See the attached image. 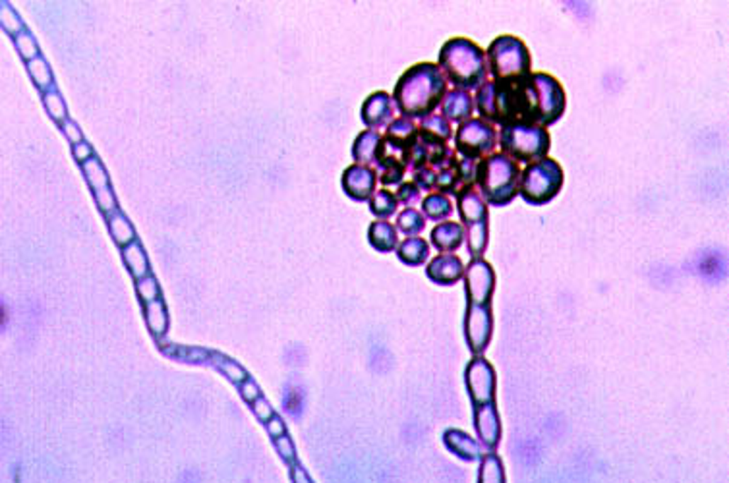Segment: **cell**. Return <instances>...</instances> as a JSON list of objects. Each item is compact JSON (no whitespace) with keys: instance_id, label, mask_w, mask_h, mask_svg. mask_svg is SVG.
Listing matches in <instances>:
<instances>
[{"instance_id":"6da1fadb","label":"cell","mask_w":729,"mask_h":483,"mask_svg":"<svg viewBox=\"0 0 729 483\" xmlns=\"http://www.w3.org/2000/svg\"><path fill=\"white\" fill-rule=\"evenodd\" d=\"M567 107L565 89L557 79L536 72L507 79H491L476 89L478 118L494 126H542L560 120Z\"/></svg>"},{"instance_id":"7a4b0ae2","label":"cell","mask_w":729,"mask_h":483,"mask_svg":"<svg viewBox=\"0 0 729 483\" xmlns=\"http://www.w3.org/2000/svg\"><path fill=\"white\" fill-rule=\"evenodd\" d=\"M447 79L435 64H418L399 79L395 87L396 107L406 118H425L443 103Z\"/></svg>"},{"instance_id":"3957f363","label":"cell","mask_w":729,"mask_h":483,"mask_svg":"<svg viewBox=\"0 0 729 483\" xmlns=\"http://www.w3.org/2000/svg\"><path fill=\"white\" fill-rule=\"evenodd\" d=\"M439 70L455 89H478L488 81V58L486 50L470 39L457 37L443 45L439 52Z\"/></svg>"},{"instance_id":"277c9868","label":"cell","mask_w":729,"mask_h":483,"mask_svg":"<svg viewBox=\"0 0 729 483\" xmlns=\"http://www.w3.org/2000/svg\"><path fill=\"white\" fill-rule=\"evenodd\" d=\"M521 166L503 153L482 159L476 166V190L488 205H509L518 195Z\"/></svg>"},{"instance_id":"5b68a950","label":"cell","mask_w":729,"mask_h":483,"mask_svg":"<svg viewBox=\"0 0 729 483\" xmlns=\"http://www.w3.org/2000/svg\"><path fill=\"white\" fill-rule=\"evenodd\" d=\"M497 145L503 155L517 164H532L547 157L552 137L542 126H505L497 134Z\"/></svg>"},{"instance_id":"8992f818","label":"cell","mask_w":729,"mask_h":483,"mask_svg":"<svg viewBox=\"0 0 729 483\" xmlns=\"http://www.w3.org/2000/svg\"><path fill=\"white\" fill-rule=\"evenodd\" d=\"M457 205L462 220V228L467 234L468 251L472 259H482L488 248L489 236V211L488 203L482 199L480 192L474 186H468L457 195Z\"/></svg>"},{"instance_id":"52a82bcc","label":"cell","mask_w":729,"mask_h":483,"mask_svg":"<svg viewBox=\"0 0 729 483\" xmlns=\"http://www.w3.org/2000/svg\"><path fill=\"white\" fill-rule=\"evenodd\" d=\"M563 169L555 159L545 157L542 161L526 164L521 172V188L518 193L530 205H545L552 201L563 188Z\"/></svg>"},{"instance_id":"ba28073f","label":"cell","mask_w":729,"mask_h":483,"mask_svg":"<svg viewBox=\"0 0 729 483\" xmlns=\"http://www.w3.org/2000/svg\"><path fill=\"white\" fill-rule=\"evenodd\" d=\"M488 72L491 79H507L526 76L532 70V58L528 47L515 35L496 37L486 50Z\"/></svg>"},{"instance_id":"9c48e42d","label":"cell","mask_w":729,"mask_h":483,"mask_svg":"<svg viewBox=\"0 0 729 483\" xmlns=\"http://www.w3.org/2000/svg\"><path fill=\"white\" fill-rule=\"evenodd\" d=\"M497 149V130L494 124L482 120V118H470L464 124H460L457 134H455V151L460 157H467L470 161L480 163L482 159L494 155Z\"/></svg>"},{"instance_id":"30bf717a","label":"cell","mask_w":729,"mask_h":483,"mask_svg":"<svg viewBox=\"0 0 729 483\" xmlns=\"http://www.w3.org/2000/svg\"><path fill=\"white\" fill-rule=\"evenodd\" d=\"M464 381H467V389L470 398H472V404L484 406L496 402V370L488 360H484L482 356H476L474 360L467 365Z\"/></svg>"},{"instance_id":"8fae6325","label":"cell","mask_w":729,"mask_h":483,"mask_svg":"<svg viewBox=\"0 0 729 483\" xmlns=\"http://www.w3.org/2000/svg\"><path fill=\"white\" fill-rule=\"evenodd\" d=\"M464 288L468 306H489L496 288L494 267L484 259H470V263L464 267Z\"/></svg>"},{"instance_id":"7c38bea8","label":"cell","mask_w":729,"mask_h":483,"mask_svg":"<svg viewBox=\"0 0 729 483\" xmlns=\"http://www.w3.org/2000/svg\"><path fill=\"white\" fill-rule=\"evenodd\" d=\"M494 331V317L489 306H468L464 315V336L468 348L474 356H482L488 348Z\"/></svg>"},{"instance_id":"4fadbf2b","label":"cell","mask_w":729,"mask_h":483,"mask_svg":"<svg viewBox=\"0 0 729 483\" xmlns=\"http://www.w3.org/2000/svg\"><path fill=\"white\" fill-rule=\"evenodd\" d=\"M474 426L482 445H486L488 450L494 453L501 441V419L497 414L496 402L474 406Z\"/></svg>"},{"instance_id":"5bb4252c","label":"cell","mask_w":729,"mask_h":483,"mask_svg":"<svg viewBox=\"0 0 729 483\" xmlns=\"http://www.w3.org/2000/svg\"><path fill=\"white\" fill-rule=\"evenodd\" d=\"M472 114H474V97L470 95V91H464V89L447 91L443 103H441V116L449 124L457 122L460 126V124L470 120Z\"/></svg>"},{"instance_id":"9a60e30c","label":"cell","mask_w":729,"mask_h":483,"mask_svg":"<svg viewBox=\"0 0 729 483\" xmlns=\"http://www.w3.org/2000/svg\"><path fill=\"white\" fill-rule=\"evenodd\" d=\"M425 275L435 285L451 286L464 277V265L460 261V257L455 256V254H441V256L433 257L432 263L425 269Z\"/></svg>"},{"instance_id":"2e32d148","label":"cell","mask_w":729,"mask_h":483,"mask_svg":"<svg viewBox=\"0 0 729 483\" xmlns=\"http://www.w3.org/2000/svg\"><path fill=\"white\" fill-rule=\"evenodd\" d=\"M343 188L356 201H366L374 193L375 172L364 164H355V166L345 171Z\"/></svg>"},{"instance_id":"e0dca14e","label":"cell","mask_w":729,"mask_h":483,"mask_svg":"<svg viewBox=\"0 0 729 483\" xmlns=\"http://www.w3.org/2000/svg\"><path fill=\"white\" fill-rule=\"evenodd\" d=\"M443 443L453 455H457L462 460L474 462L484 456L480 443L464 431H459V429H447L443 433Z\"/></svg>"},{"instance_id":"ac0fdd59","label":"cell","mask_w":729,"mask_h":483,"mask_svg":"<svg viewBox=\"0 0 729 483\" xmlns=\"http://www.w3.org/2000/svg\"><path fill=\"white\" fill-rule=\"evenodd\" d=\"M393 116V101L387 93H374L362 107V118L369 128L385 126Z\"/></svg>"},{"instance_id":"d6986e66","label":"cell","mask_w":729,"mask_h":483,"mask_svg":"<svg viewBox=\"0 0 729 483\" xmlns=\"http://www.w3.org/2000/svg\"><path fill=\"white\" fill-rule=\"evenodd\" d=\"M464 240H467L464 228H462V225H459V222H455V220H445V222H441V225H438V227L433 228L432 232L433 246H435L441 254H451L455 249H459Z\"/></svg>"},{"instance_id":"ffe728a7","label":"cell","mask_w":729,"mask_h":483,"mask_svg":"<svg viewBox=\"0 0 729 483\" xmlns=\"http://www.w3.org/2000/svg\"><path fill=\"white\" fill-rule=\"evenodd\" d=\"M396 256L406 265H422L430 256V246L424 238H406L396 248Z\"/></svg>"},{"instance_id":"44dd1931","label":"cell","mask_w":729,"mask_h":483,"mask_svg":"<svg viewBox=\"0 0 729 483\" xmlns=\"http://www.w3.org/2000/svg\"><path fill=\"white\" fill-rule=\"evenodd\" d=\"M369 244L379 251H391L396 248V228L385 220H375L369 227Z\"/></svg>"},{"instance_id":"7402d4cb","label":"cell","mask_w":729,"mask_h":483,"mask_svg":"<svg viewBox=\"0 0 729 483\" xmlns=\"http://www.w3.org/2000/svg\"><path fill=\"white\" fill-rule=\"evenodd\" d=\"M422 211L428 219L432 220H445L453 215V203L451 199L443 195V193H430L428 198L422 201Z\"/></svg>"},{"instance_id":"603a6c76","label":"cell","mask_w":729,"mask_h":483,"mask_svg":"<svg viewBox=\"0 0 729 483\" xmlns=\"http://www.w3.org/2000/svg\"><path fill=\"white\" fill-rule=\"evenodd\" d=\"M124 261H126L128 269H130V273H132V277H134L135 280L148 277L149 265L148 259H145V254H143V249L140 248V244H135V242L128 244L126 248H124Z\"/></svg>"},{"instance_id":"cb8c5ba5","label":"cell","mask_w":729,"mask_h":483,"mask_svg":"<svg viewBox=\"0 0 729 483\" xmlns=\"http://www.w3.org/2000/svg\"><path fill=\"white\" fill-rule=\"evenodd\" d=\"M478 483H505V470H503L501 458L496 453L482 456Z\"/></svg>"},{"instance_id":"d4e9b609","label":"cell","mask_w":729,"mask_h":483,"mask_svg":"<svg viewBox=\"0 0 729 483\" xmlns=\"http://www.w3.org/2000/svg\"><path fill=\"white\" fill-rule=\"evenodd\" d=\"M379 135L375 134L374 130H368L364 134L358 135L355 143V159L358 163H372L375 161V151L379 145Z\"/></svg>"},{"instance_id":"484cf974","label":"cell","mask_w":729,"mask_h":483,"mask_svg":"<svg viewBox=\"0 0 729 483\" xmlns=\"http://www.w3.org/2000/svg\"><path fill=\"white\" fill-rule=\"evenodd\" d=\"M145 321L149 331L155 336H161L167 331V309L161 300L145 304Z\"/></svg>"},{"instance_id":"4316f807","label":"cell","mask_w":729,"mask_h":483,"mask_svg":"<svg viewBox=\"0 0 729 483\" xmlns=\"http://www.w3.org/2000/svg\"><path fill=\"white\" fill-rule=\"evenodd\" d=\"M418 128L422 130V132H425V134L433 135V137L443 140V142L447 143L453 137V128H451V124H449L441 114H430V116L422 118V124H420Z\"/></svg>"},{"instance_id":"83f0119b","label":"cell","mask_w":729,"mask_h":483,"mask_svg":"<svg viewBox=\"0 0 729 483\" xmlns=\"http://www.w3.org/2000/svg\"><path fill=\"white\" fill-rule=\"evenodd\" d=\"M425 227V220L422 217V213H418L416 209H406L403 213L396 217V228L403 230L404 234L411 236V238H416Z\"/></svg>"},{"instance_id":"f1b7e54d","label":"cell","mask_w":729,"mask_h":483,"mask_svg":"<svg viewBox=\"0 0 729 483\" xmlns=\"http://www.w3.org/2000/svg\"><path fill=\"white\" fill-rule=\"evenodd\" d=\"M396 205H399V199H396L395 193L387 192V190H382V192H377L372 198V211L379 219L391 217L396 211Z\"/></svg>"},{"instance_id":"f546056e","label":"cell","mask_w":729,"mask_h":483,"mask_svg":"<svg viewBox=\"0 0 729 483\" xmlns=\"http://www.w3.org/2000/svg\"><path fill=\"white\" fill-rule=\"evenodd\" d=\"M111 232H113L114 236V240L118 242L121 246H126V244H132V240H134V230H132V227L128 225V220L122 217L121 213H114L113 217H111Z\"/></svg>"},{"instance_id":"4dcf8cb0","label":"cell","mask_w":729,"mask_h":483,"mask_svg":"<svg viewBox=\"0 0 729 483\" xmlns=\"http://www.w3.org/2000/svg\"><path fill=\"white\" fill-rule=\"evenodd\" d=\"M211 356L215 358V360H211V362L215 363V365H217V368H219V370L223 371V373H225V375H227L230 381H234V383H240V385L246 381V377L248 375H246V371L242 370L238 363H234L233 360L223 358V356H219V354H211Z\"/></svg>"},{"instance_id":"1f68e13d","label":"cell","mask_w":729,"mask_h":483,"mask_svg":"<svg viewBox=\"0 0 729 483\" xmlns=\"http://www.w3.org/2000/svg\"><path fill=\"white\" fill-rule=\"evenodd\" d=\"M84 169H85V174H87V180H89V184L99 192V190H105V186H106V174L105 171L101 169V164L95 161V159H91V161H87V163L84 164Z\"/></svg>"},{"instance_id":"d6a6232c","label":"cell","mask_w":729,"mask_h":483,"mask_svg":"<svg viewBox=\"0 0 729 483\" xmlns=\"http://www.w3.org/2000/svg\"><path fill=\"white\" fill-rule=\"evenodd\" d=\"M135 288H138V294H140V298H142L143 304H149V302L159 300V286H157L155 278L149 277V275L148 277L140 278Z\"/></svg>"},{"instance_id":"836d02e7","label":"cell","mask_w":729,"mask_h":483,"mask_svg":"<svg viewBox=\"0 0 729 483\" xmlns=\"http://www.w3.org/2000/svg\"><path fill=\"white\" fill-rule=\"evenodd\" d=\"M273 445H275L279 456H281L286 464H291V466L292 464H296V448L292 445V441L289 435H283V437L273 439Z\"/></svg>"},{"instance_id":"e575fe53","label":"cell","mask_w":729,"mask_h":483,"mask_svg":"<svg viewBox=\"0 0 729 483\" xmlns=\"http://www.w3.org/2000/svg\"><path fill=\"white\" fill-rule=\"evenodd\" d=\"M29 72H31V76H33V79H35L37 86L45 87L50 84V72L41 58H33V60H29Z\"/></svg>"},{"instance_id":"d590c367","label":"cell","mask_w":729,"mask_h":483,"mask_svg":"<svg viewBox=\"0 0 729 483\" xmlns=\"http://www.w3.org/2000/svg\"><path fill=\"white\" fill-rule=\"evenodd\" d=\"M396 199H401V201L406 203V205H414V203L420 201V188H418L414 182L403 184L401 186V190H399V195H396Z\"/></svg>"},{"instance_id":"8d00e7d4","label":"cell","mask_w":729,"mask_h":483,"mask_svg":"<svg viewBox=\"0 0 729 483\" xmlns=\"http://www.w3.org/2000/svg\"><path fill=\"white\" fill-rule=\"evenodd\" d=\"M45 105H47L50 116H52L55 120H62L66 108H64L62 101L58 97V93H49V95L45 97Z\"/></svg>"},{"instance_id":"74e56055","label":"cell","mask_w":729,"mask_h":483,"mask_svg":"<svg viewBox=\"0 0 729 483\" xmlns=\"http://www.w3.org/2000/svg\"><path fill=\"white\" fill-rule=\"evenodd\" d=\"M16 43H18V49H20L21 57L33 60V57L37 55V47H35V43H33V39H31L28 33H21V35H18Z\"/></svg>"},{"instance_id":"f35d334b","label":"cell","mask_w":729,"mask_h":483,"mask_svg":"<svg viewBox=\"0 0 729 483\" xmlns=\"http://www.w3.org/2000/svg\"><path fill=\"white\" fill-rule=\"evenodd\" d=\"M254 414L257 416V419H262V421H269L273 416H275V412H273V408H271V404L265 400V398H257L254 402Z\"/></svg>"},{"instance_id":"ab89813d","label":"cell","mask_w":729,"mask_h":483,"mask_svg":"<svg viewBox=\"0 0 729 483\" xmlns=\"http://www.w3.org/2000/svg\"><path fill=\"white\" fill-rule=\"evenodd\" d=\"M240 394L246 402H255L257 398L262 397V394H260V387H257L252 379H246V381L240 385Z\"/></svg>"},{"instance_id":"60d3db41","label":"cell","mask_w":729,"mask_h":483,"mask_svg":"<svg viewBox=\"0 0 729 483\" xmlns=\"http://www.w3.org/2000/svg\"><path fill=\"white\" fill-rule=\"evenodd\" d=\"M265 427H267V433L273 437V439H277V437H283V435H286V427H284V421L279 416H273V418L265 424Z\"/></svg>"},{"instance_id":"b9f144b4","label":"cell","mask_w":729,"mask_h":483,"mask_svg":"<svg viewBox=\"0 0 729 483\" xmlns=\"http://www.w3.org/2000/svg\"><path fill=\"white\" fill-rule=\"evenodd\" d=\"M2 23L10 33H16L20 29V22H16V16L12 14V10H8V6H2Z\"/></svg>"},{"instance_id":"7bdbcfd3","label":"cell","mask_w":729,"mask_h":483,"mask_svg":"<svg viewBox=\"0 0 729 483\" xmlns=\"http://www.w3.org/2000/svg\"><path fill=\"white\" fill-rule=\"evenodd\" d=\"M97 201H99V207L105 211V213H108L111 209H114V199H113V193H111V190H99L97 192Z\"/></svg>"},{"instance_id":"ee69618b","label":"cell","mask_w":729,"mask_h":483,"mask_svg":"<svg viewBox=\"0 0 729 483\" xmlns=\"http://www.w3.org/2000/svg\"><path fill=\"white\" fill-rule=\"evenodd\" d=\"M291 477H292V483H313L312 477L308 476V472H306V470L302 468L300 464H292Z\"/></svg>"},{"instance_id":"f6af8a7d","label":"cell","mask_w":729,"mask_h":483,"mask_svg":"<svg viewBox=\"0 0 729 483\" xmlns=\"http://www.w3.org/2000/svg\"><path fill=\"white\" fill-rule=\"evenodd\" d=\"M64 132H66V135L70 137L72 143H76V145L82 143V134H79V130L76 128V124H74V122H66V124H64Z\"/></svg>"},{"instance_id":"bcb514c9","label":"cell","mask_w":729,"mask_h":483,"mask_svg":"<svg viewBox=\"0 0 729 483\" xmlns=\"http://www.w3.org/2000/svg\"><path fill=\"white\" fill-rule=\"evenodd\" d=\"M74 151H76V157H78L79 161H85V159H87V155L91 153V151H89V147H87L85 143H79V145H76V149H74Z\"/></svg>"}]
</instances>
